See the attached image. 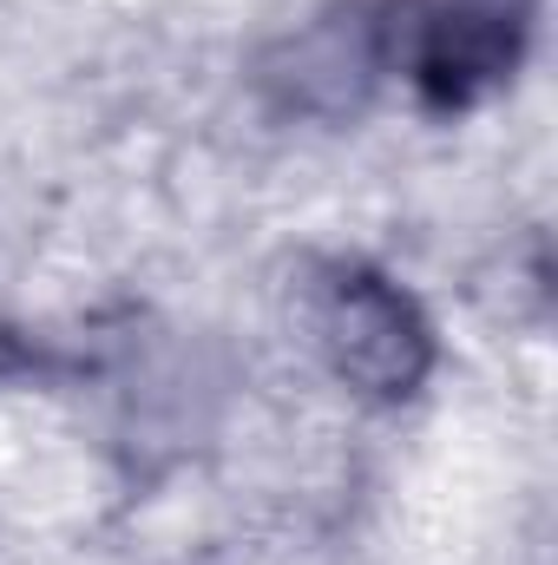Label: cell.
Instances as JSON below:
<instances>
[{
	"mask_svg": "<svg viewBox=\"0 0 558 565\" xmlns=\"http://www.w3.org/2000/svg\"><path fill=\"white\" fill-rule=\"evenodd\" d=\"M309 322H315L322 362L362 402H408L433 369V329L420 302L382 270L335 264L309 296Z\"/></svg>",
	"mask_w": 558,
	"mask_h": 565,
	"instance_id": "obj_2",
	"label": "cell"
},
{
	"mask_svg": "<svg viewBox=\"0 0 558 565\" xmlns=\"http://www.w3.org/2000/svg\"><path fill=\"white\" fill-rule=\"evenodd\" d=\"M382 79H388V7L382 0H355V7H329L302 20L257 66L264 99L296 119H348L368 106Z\"/></svg>",
	"mask_w": 558,
	"mask_h": 565,
	"instance_id": "obj_3",
	"label": "cell"
},
{
	"mask_svg": "<svg viewBox=\"0 0 558 565\" xmlns=\"http://www.w3.org/2000/svg\"><path fill=\"white\" fill-rule=\"evenodd\" d=\"M388 73H408L427 106H473L500 93L533 40L539 0H382Z\"/></svg>",
	"mask_w": 558,
	"mask_h": 565,
	"instance_id": "obj_1",
	"label": "cell"
}]
</instances>
